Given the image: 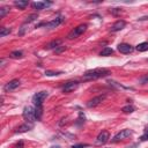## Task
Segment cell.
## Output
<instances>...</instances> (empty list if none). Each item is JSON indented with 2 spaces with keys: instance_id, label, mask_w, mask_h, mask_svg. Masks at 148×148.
<instances>
[{
  "instance_id": "19",
  "label": "cell",
  "mask_w": 148,
  "mask_h": 148,
  "mask_svg": "<svg viewBox=\"0 0 148 148\" xmlns=\"http://www.w3.org/2000/svg\"><path fill=\"white\" fill-rule=\"evenodd\" d=\"M35 114H36V119L40 120L42 114H43V108L42 106H35Z\"/></svg>"
},
{
  "instance_id": "4",
  "label": "cell",
  "mask_w": 148,
  "mask_h": 148,
  "mask_svg": "<svg viewBox=\"0 0 148 148\" xmlns=\"http://www.w3.org/2000/svg\"><path fill=\"white\" fill-rule=\"evenodd\" d=\"M47 96H49L47 91H39V92H36V94L32 96V103L35 104V106H42L43 102L46 99Z\"/></svg>"
},
{
  "instance_id": "21",
  "label": "cell",
  "mask_w": 148,
  "mask_h": 148,
  "mask_svg": "<svg viewBox=\"0 0 148 148\" xmlns=\"http://www.w3.org/2000/svg\"><path fill=\"white\" fill-rule=\"evenodd\" d=\"M121 111H123L124 113H132V112L134 111V106H132V105H126V106H124V108L121 109Z\"/></svg>"
},
{
  "instance_id": "31",
  "label": "cell",
  "mask_w": 148,
  "mask_h": 148,
  "mask_svg": "<svg viewBox=\"0 0 148 148\" xmlns=\"http://www.w3.org/2000/svg\"><path fill=\"white\" fill-rule=\"evenodd\" d=\"M72 148H83V145H74V146H72Z\"/></svg>"
},
{
  "instance_id": "18",
  "label": "cell",
  "mask_w": 148,
  "mask_h": 148,
  "mask_svg": "<svg viewBox=\"0 0 148 148\" xmlns=\"http://www.w3.org/2000/svg\"><path fill=\"white\" fill-rule=\"evenodd\" d=\"M112 53H113V50H112L111 47H104V49L101 51L99 56H102V57H108V56H111Z\"/></svg>"
},
{
  "instance_id": "3",
  "label": "cell",
  "mask_w": 148,
  "mask_h": 148,
  "mask_svg": "<svg viewBox=\"0 0 148 148\" xmlns=\"http://www.w3.org/2000/svg\"><path fill=\"white\" fill-rule=\"evenodd\" d=\"M23 118L28 123H34L35 120H37L36 119V114H35V108H32L30 105L25 106L24 110H23Z\"/></svg>"
},
{
  "instance_id": "17",
  "label": "cell",
  "mask_w": 148,
  "mask_h": 148,
  "mask_svg": "<svg viewBox=\"0 0 148 148\" xmlns=\"http://www.w3.org/2000/svg\"><path fill=\"white\" fill-rule=\"evenodd\" d=\"M136 50H138L139 52H145V51H147V50H148V42H142V43L138 44V45H136Z\"/></svg>"
},
{
  "instance_id": "11",
  "label": "cell",
  "mask_w": 148,
  "mask_h": 148,
  "mask_svg": "<svg viewBox=\"0 0 148 148\" xmlns=\"http://www.w3.org/2000/svg\"><path fill=\"white\" fill-rule=\"evenodd\" d=\"M51 5H52V2H50V1H37V2L31 3L32 8L36 9V10H42V9H44V8H46Z\"/></svg>"
},
{
  "instance_id": "30",
  "label": "cell",
  "mask_w": 148,
  "mask_h": 148,
  "mask_svg": "<svg viewBox=\"0 0 148 148\" xmlns=\"http://www.w3.org/2000/svg\"><path fill=\"white\" fill-rule=\"evenodd\" d=\"M111 12H112L113 14H118V13H120L121 10H120L119 8H113V9H111Z\"/></svg>"
},
{
  "instance_id": "5",
  "label": "cell",
  "mask_w": 148,
  "mask_h": 148,
  "mask_svg": "<svg viewBox=\"0 0 148 148\" xmlns=\"http://www.w3.org/2000/svg\"><path fill=\"white\" fill-rule=\"evenodd\" d=\"M131 135H132V131H130V130H121L119 133H117V134L113 136L112 142H119V141H121V140H124V139H127V138L131 136Z\"/></svg>"
},
{
  "instance_id": "24",
  "label": "cell",
  "mask_w": 148,
  "mask_h": 148,
  "mask_svg": "<svg viewBox=\"0 0 148 148\" xmlns=\"http://www.w3.org/2000/svg\"><path fill=\"white\" fill-rule=\"evenodd\" d=\"M37 17H38V16H37V14H31V15H29V16L27 17V20H25V23L32 22V21H35Z\"/></svg>"
},
{
  "instance_id": "28",
  "label": "cell",
  "mask_w": 148,
  "mask_h": 148,
  "mask_svg": "<svg viewBox=\"0 0 148 148\" xmlns=\"http://www.w3.org/2000/svg\"><path fill=\"white\" fill-rule=\"evenodd\" d=\"M140 140H141V141H146V140H148V133H145V134L140 138Z\"/></svg>"
},
{
  "instance_id": "7",
  "label": "cell",
  "mask_w": 148,
  "mask_h": 148,
  "mask_svg": "<svg viewBox=\"0 0 148 148\" xmlns=\"http://www.w3.org/2000/svg\"><path fill=\"white\" fill-rule=\"evenodd\" d=\"M104 99H105V95L96 96V97H94L92 99H90V101L87 103V106H88V108H95V106L99 105Z\"/></svg>"
},
{
  "instance_id": "29",
  "label": "cell",
  "mask_w": 148,
  "mask_h": 148,
  "mask_svg": "<svg viewBox=\"0 0 148 148\" xmlns=\"http://www.w3.org/2000/svg\"><path fill=\"white\" fill-rule=\"evenodd\" d=\"M15 148H23V142H22V141L17 142V143L15 145Z\"/></svg>"
},
{
  "instance_id": "10",
  "label": "cell",
  "mask_w": 148,
  "mask_h": 148,
  "mask_svg": "<svg viewBox=\"0 0 148 148\" xmlns=\"http://www.w3.org/2000/svg\"><path fill=\"white\" fill-rule=\"evenodd\" d=\"M20 80H17V79H14V80H12V81H9L8 83H6L5 84V87H3V90L5 91H12V90H15L18 86H20Z\"/></svg>"
},
{
  "instance_id": "22",
  "label": "cell",
  "mask_w": 148,
  "mask_h": 148,
  "mask_svg": "<svg viewBox=\"0 0 148 148\" xmlns=\"http://www.w3.org/2000/svg\"><path fill=\"white\" fill-rule=\"evenodd\" d=\"M10 31H12V29H9V28H1V30H0V36H1V37H5L6 35H9Z\"/></svg>"
},
{
  "instance_id": "27",
  "label": "cell",
  "mask_w": 148,
  "mask_h": 148,
  "mask_svg": "<svg viewBox=\"0 0 148 148\" xmlns=\"http://www.w3.org/2000/svg\"><path fill=\"white\" fill-rule=\"evenodd\" d=\"M140 82H141V83H147V82H148V74H146L145 76H142V77L140 79Z\"/></svg>"
},
{
  "instance_id": "26",
  "label": "cell",
  "mask_w": 148,
  "mask_h": 148,
  "mask_svg": "<svg viewBox=\"0 0 148 148\" xmlns=\"http://www.w3.org/2000/svg\"><path fill=\"white\" fill-rule=\"evenodd\" d=\"M64 50H66V47H65L64 45H61V46H59V47H57V49L54 50V52H56V53H60V52H62Z\"/></svg>"
},
{
  "instance_id": "9",
  "label": "cell",
  "mask_w": 148,
  "mask_h": 148,
  "mask_svg": "<svg viewBox=\"0 0 148 148\" xmlns=\"http://www.w3.org/2000/svg\"><path fill=\"white\" fill-rule=\"evenodd\" d=\"M109 132L108 131H102L98 135H97V138H96V143L97 145H104V143H106L108 142V140H109Z\"/></svg>"
},
{
  "instance_id": "15",
  "label": "cell",
  "mask_w": 148,
  "mask_h": 148,
  "mask_svg": "<svg viewBox=\"0 0 148 148\" xmlns=\"http://www.w3.org/2000/svg\"><path fill=\"white\" fill-rule=\"evenodd\" d=\"M61 43H62L61 39H54V40L50 42V43L45 46V49H47V50H56L57 47L61 46Z\"/></svg>"
},
{
  "instance_id": "8",
  "label": "cell",
  "mask_w": 148,
  "mask_h": 148,
  "mask_svg": "<svg viewBox=\"0 0 148 148\" xmlns=\"http://www.w3.org/2000/svg\"><path fill=\"white\" fill-rule=\"evenodd\" d=\"M77 87H79V82L77 81H68L62 87V91L64 92H71V91H74Z\"/></svg>"
},
{
  "instance_id": "12",
  "label": "cell",
  "mask_w": 148,
  "mask_h": 148,
  "mask_svg": "<svg viewBox=\"0 0 148 148\" xmlns=\"http://www.w3.org/2000/svg\"><path fill=\"white\" fill-rule=\"evenodd\" d=\"M125 24H126V23H125V21H124V20H118V21H116V22L112 24V27H111L110 31H111V32H116V31H119V30L124 29Z\"/></svg>"
},
{
  "instance_id": "2",
  "label": "cell",
  "mask_w": 148,
  "mask_h": 148,
  "mask_svg": "<svg viewBox=\"0 0 148 148\" xmlns=\"http://www.w3.org/2000/svg\"><path fill=\"white\" fill-rule=\"evenodd\" d=\"M87 29V24H80L77 27H75L74 29H72L69 31V34L67 35V38L68 39H74V38H77L79 36H81Z\"/></svg>"
},
{
  "instance_id": "14",
  "label": "cell",
  "mask_w": 148,
  "mask_h": 148,
  "mask_svg": "<svg viewBox=\"0 0 148 148\" xmlns=\"http://www.w3.org/2000/svg\"><path fill=\"white\" fill-rule=\"evenodd\" d=\"M32 127H34V125H32V123H25V124H22L21 126H18L17 128H16V133H24V132H28V131H30V130H32Z\"/></svg>"
},
{
  "instance_id": "23",
  "label": "cell",
  "mask_w": 148,
  "mask_h": 148,
  "mask_svg": "<svg viewBox=\"0 0 148 148\" xmlns=\"http://www.w3.org/2000/svg\"><path fill=\"white\" fill-rule=\"evenodd\" d=\"M9 7H2V8H0V17H3L8 12H9Z\"/></svg>"
},
{
  "instance_id": "16",
  "label": "cell",
  "mask_w": 148,
  "mask_h": 148,
  "mask_svg": "<svg viewBox=\"0 0 148 148\" xmlns=\"http://www.w3.org/2000/svg\"><path fill=\"white\" fill-rule=\"evenodd\" d=\"M14 5L16 7H18L20 9H24L29 5V2L27 0H16V1H14Z\"/></svg>"
},
{
  "instance_id": "1",
  "label": "cell",
  "mask_w": 148,
  "mask_h": 148,
  "mask_svg": "<svg viewBox=\"0 0 148 148\" xmlns=\"http://www.w3.org/2000/svg\"><path fill=\"white\" fill-rule=\"evenodd\" d=\"M109 74H110V71L106 68H94V69L87 71L83 74V79L84 80H95V79L104 77Z\"/></svg>"
},
{
  "instance_id": "25",
  "label": "cell",
  "mask_w": 148,
  "mask_h": 148,
  "mask_svg": "<svg viewBox=\"0 0 148 148\" xmlns=\"http://www.w3.org/2000/svg\"><path fill=\"white\" fill-rule=\"evenodd\" d=\"M45 74H46L47 76H53V75H59V74H61V72H53V71H46V72H45Z\"/></svg>"
},
{
  "instance_id": "32",
  "label": "cell",
  "mask_w": 148,
  "mask_h": 148,
  "mask_svg": "<svg viewBox=\"0 0 148 148\" xmlns=\"http://www.w3.org/2000/svg\"><path fill=\"white\" fill-rule=\"evenodd\" d=\"M145 131H146V133H148V126L146 127V130H145Z\"/></svg>"
},
{
  "instance_id": "13",
  "label": "cell",
  "mask_w": 148,
  "mask_h": 148,
  "mask_svg": "<svg viewBox=\"0 0 148 148\" xmlns=\"http://www.w3.org/2000/svg\"><path fill=\"white\" fill-rule=\"evenodd\" d=\"M118 51H119L120 53L126 54V53L132 52V51H133V47H132L130 44H127V43H121V44L118 45Z\"/></svg>"
},
{
  "instance_id": "6",
  "label": "cell",
  "mask_w": 148,
  "mask_h": 148,
  "mask_svg": "<svg viewBox=\"0 0 148 148\" xmlns=\"http://www.w3.org/2000/svg\"><path fill=\"white\" fill-rule=\"evenodd\" d=\"M62 21H64V16L59 15V16H57L56 18H53L52 21H50V22L45 23V27H46V28H49V29H53V28H57L59 24H61V23H62Z\"/></svg>"
},
{
  "instance_id": "20",
  "label": "cell",
  "mask_w": 148,
  "mask_h": 148,
  "mask_svg": "<svg viewBox=\"0 0 148 148\" xmlns=\"http://www.w3.org/2000/svg\"><path fill=\"white\" fill-rule=\"evenodd\" d=\"M23 53L22 51H13L10 53V58H14V59H18V58H22Z\"/></svg>"
}]
</instances>
